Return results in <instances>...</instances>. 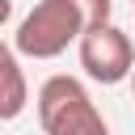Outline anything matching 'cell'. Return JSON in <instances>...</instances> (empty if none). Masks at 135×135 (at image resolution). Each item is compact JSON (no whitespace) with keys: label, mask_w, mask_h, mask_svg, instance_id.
Masks as SVG:
<instances>
[{"label":"cell","mask_w":135,"mask_h":135,"mask_svg":"<svg viewBox=\"0 0 135 135\" xmlns=\"http://www.w3.org/2000/svg\"><path fill=\"white\" fill-rule=\"evenodd\" d=\"M110 17H114V0H38L21 17L13 34V51L25 59H55L72 42H80L84 30L110 25Z\"/></svg>","instance_id":"1"},{"label":"cell","mask_w":135,"mask_h":135,"mask_svg":"<svg viewBox=\"0 0 135 135\" xmlns=\"http://www.w3.org/2000/svg\"><path fill=\"white\" fill-rule=\"evenodd\" d=\"M38 122L42 135H110L97 101L76 76H46L38 89Z\"/></svg>","instance_id":"2"},{"label":"cell","mask_w":135,"mask_h":135,"mask_svg":"<svg viewBox=\"0 0 135 135\" xmlns=\"http://www.w3.org/2000/svg\"><path fill=\"white\" fill-rule=\"evenodd\" d=\"M76 51H80L84 76L97 80V84H122L131 76V68H135V46H131L127 30L114 25V21L97 25V30H84L80 42H76Z\"/></svg>","instance_id":"3"},{"label":"cell","mask_w":135,"mask_h":135,"mask_svg":"<svg viewBox=\"0 0 135 135\" xmlns=\"http://www.w3.org/2000/svg\"><path fill=\"white\" fill-rule=\"evenodd\" d=\"M25 105H30V84H25L21 59H17V51L0 38V122L21 118Z\"/></svg>","instance_id":"4"},{"label":"cell","mask_w":135,"mask_h":135,"mask_svg":"<svg viewBox=\"0 0 135 135\" xmlns=\"http://www.w3.org/2000/svg\"><path fill=\"white\" fill-rule=\"evenodd\" d=\"M8 17H13V0H0V30L8 25Z\"/></svg>","instance_id":"5"},{"label":"cell","mask_w":135,"mask_h":135,"mask_svg":"<svg viewBox=\"0 0 135 135\" xmlns=\"http://www.w3.org/2000/svg\"><path fill=\"white\" fill-rule=\"evenodd\" d=\"M127 80H131V97H135V68H131V76H127Z\"/></svg>","instance_id":"6"},{"label":"cell","mask_w":135,"mask_h":135,"mask_svg":"<svg viewBox=\"0 0 135 135\" xmlns=\"http://www.w3.org/2000/svg\"><path fill=\"white\" fill-rule=\"evenodd\" d=\"M131 4H135V0H131Z\"/></svg>","instance_id":"7"}]
</instances>
